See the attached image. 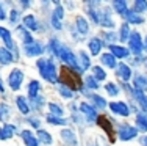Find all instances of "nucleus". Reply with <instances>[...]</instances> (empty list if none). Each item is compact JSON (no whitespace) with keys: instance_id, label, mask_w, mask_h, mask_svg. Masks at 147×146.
<instances>
[{"instance_id":"32","label":"nucleus","mask_w":147,"mask_h":146,"mask_svg":"<svg viewBox=\"0 0 147 146\" xmlns=\"http://www.w3.org/2000/svg\"><path fill=\"white\" fill-rule=\"evenodd\" d=\"M92 72H94V75H96V79H99V80H103V79L107 77V74H105V71H103L102 68H99V66H94Z\"/></svg>"},{"instance_id":"13","label":"nucleus","mask_w":147,"mask_h":146,"mask_svg":"<svg viewBox=\"0 0 147 146\" xmlns=\"http://www.w3.org/2000/svg\"><path fill=\"white\" fill-rule=\"evenodd\" d=\"M110 50H111V54L114 55V57H117V58H125L128 55V50L125 47H121V46H111L110 47Z\"/></svg>"},{"instance_id":"5","label":"nucleus","mask_w":147,"mask_h":146,"mask_svg":"<svg viewBox=\"0 0 147 146\" xmlns=\"http://www.w3.org/2000/svg\"><path fill=\"white\" fill-rule=\"evenodd\" d=\"M136 135H138V129H135V127H131V126H122L121 130H119V138L124 140V141L131 140Z\"/></svg>"},{"instance_id":"2","label":"nucleus","mask_w":147,"mask_h":146,"mask_svg":"<svg viewBox=\"0 0 147 146\" xmlns=\"http://www.w3.org/2000/svg\"><path fill=\"white\" fill-rule=\"evenodd\" d=\"M38 68L41 71V75L49 82H58V75H57V69H55V65L52 63L50 60H39L38 61Z\"/></svg>"},{"instance_id":"19","label":"nucleus","mask_w":147,"mask_h":146,"mask_svg":"<svg viewBox=\"0 0 147 146\" xmlns=\"http://www.w3.org/2000/svg\"><path fill=\"white\" fill-rule=\"evenodd\" d=\"M24 27H27V29H30V30H38V22H36V19H34V16H25L24 17Z\"/></svg>"},{"instance_id":"41","label":"nucleus","mask_w":147,"mask_h":146,"mask_svg":"<svg viewBox=\"0 0 147 146\" xmlns=\"http://www.w3.org/2000/svg\"><path fill=\"white\" fill-rule=\"evenodd\" d=\"M17 17H19V16H17V11H16V10H13V11H11V22H16Z\"/></svg>"},{"instance_id":"46","label":"nucleus","mask_w":147,"mask_h":146,"mask_svg":"<svg viewBox=\"0 0 147 146\" xmlns=\"http://www.w3.org/2000/svg\"><path fill=\"white\" fill-rule=\"evenodd\" d=\"M142 143H144V145H146V146H147V137H146V138H144V140H142Z\"/></svg>"},{"instance_id":"26","label":"nucleus","mask_w":147,"mask_h":146,"mask_svg":"<svg viewBox=\"0 0 147 146\" xmlns=\"http://www.w3.org/2000/svg\"><path fill=\"white\" fill-rule=\"evenodd\" d=\"M135 88L138 90H147V79L144 75H138V77H135Z\"/></svg>"},{"instance_id":"1","label":"nucleus","mask_w":147,"mask_h":146,"mask_svg":"<svg viewBox=\"0 0 147 146\" xmlns=\"http://www.w3.org/2000/svg\"><path fill=\"white\" fill-rule=\"evenodd\" d=\"M52 49H53L55 50V54L58 55L59 58H61L63 61H66V63H67L69 66H71V68H74V69H78V63H77V60H75V57H74V54L71 50H69V49H66L64 46H61V44L58 43L57 39H53L52 41Z\"/></svg>"},{"instance_id":"20","label":"nucleus","mask_w":147,"mask_h":146,"mask_svg":"<svg viewBox=\"0 0 147 146\" xmlns=\"http://www.w3.org/2000/svg\"><path fill=\"white\" fill-rule=\"evenodd\" d=\"M9 115H11V109H9L6 104H0V121H2V123H6Z\"/></svg>"},{"instance_id":"3","label":"nucleus","mask_w":147,"mask_h":146,"mask_svg":"<svg viewBox=\"0 0 147 146\" xmlns=\"http://www.w3.org/2000/svg\"><path fill=\"white\" fill-rule=\"evenodd\" d=\"M61 80L71 90H78L80 85H82V80H80L78 74H75V72H74L72 69H69V68H63L61 69Z\"/></svg>"},{"instance_id":"38","label":"nucleus","mask_w":147,"mask_h":146,"mask_svg":"<svg viewBox=\"0 0 147 146\" xmlns=\"http://www.w3.org/2000/svg\"><path fill=\"white\" fill-rule=\"evenodd\" d=\"M92 99L96 101V105L99 107V109H105V107H107V104H105V99H103V97L94 94V96H92Z\"/></svg>"},{"instance_id":"10","label":"nucleus","mask_w":147,"mask_h":146,"mask_svg":"<svg viewBox=\"0 0 147 146\" xmlns=\"http://www.w3.org/2000/svg\"><path fill=\"white\" fill-rule=\"evenodd\" d=\"M61 138L64 140V143H66V145H69V146H75V145H77V138H75V135H74V132H72V130H69V129L61 130Z\"/></svg>"},{"instance_id":"23","label":"nucleus","mask_w":147,"mask_h":146,"mask_svg":"<svg viewBox=\"0 0 147 146\" xmlns=\"http://www.w3.org/2000/svg\"><path fill=\"white\" fill-rule=\"evenodd\" d=\"M38 93H39V82H36V80L30 82V85H28V96L31 97V99H36Z\"/></svg>"},{"instance_id":"24","label":"nucleus","mask_w":147,"mask_h":146,"mask_svg":"<svg viewBox=\"0 0 147 146\" xmlns=\"http://www.w3.org/2000/svg\"><path fill=\"white\" fill-rule=\"evenodd\" d=\"M89 49H91V54H92V55H97V54H99V52L102 50V43H100V39H97V38L91 39Z\"/></svg>"},{"instance_id":"36","label":"nucleus","mask_w":147,"mask_h":146,"mask_svg":"<svg viewBox=\"0 0 147 146\" xmlns=\"http://www.w3.org/2000/svg\"><path fill=\"white\" fill-rule=\"evenodd\" d=\"M125 16H127V17H128V20H130V22H133V24H141V22H142V17L133 14V13H130V11H128Z\"/></svg>"},{"instance_id":"21","label":"nucleus","mask_w":147,"mask_h":146,"mask_svg":"<svg viewBox=\"0 0 147 146\" xmlns=\"http://www.w3.org/2000/svg\"><path fill=\"white\" fill-rule=\"evenodd\" d=\"M102 63L107 65L108 68H116V57H114L113 54H105L102 55Z\"/></svg>"},{"instance_id":"8","label":"nucleus","mask_w":147,"mask_h":146,"mask_svg":"<svg viewBox=\"0 0 147 146\" xmlns=\"http://www.w3.org/2000/svg\"><path fill=\"white\" fill-rule=\"evenodd\" d=\"M25 54L30 55V57L41 55L42 54V46H41V44H36V43H28L25 46Z\"/></svg>"},{"instance_id":"40","label":"nucleus","mask_w":147,"mask_h":146,"mask_svg":"<svg viewBox=\"0 0 147 146\" xmlns=\"http://www.w3.org/2000/svg\"><path fill=\"white\" fill-rule=\"evenodd\" d=\"M86 83H88L91 88H97V86H99V85H97V82L94 80V77H88V79H86Z\"/></svg>"},{"instance_id":"7","label":"nucleus","mask_w":147,"mask_h":146,"mask_svg":"<svg viewBox=\"0 0 147 146\" xmlns=\"http://www.w3.org/2000/svg\"><path fill=\"white\" fill-rule=\"evenodd\" d=\"M130 49H131V52L133 54H141V50H142V43H141V36H139V33L136 32V33H131V36H130Z\"/></svg>"},{"instance_id":"12","label":"nucleus","mask_w":147,"mask_h":146,"mask_svg":"<svg viewBox=\"0 0 147 146\" xmlns=\"http://www.w3.org/2000/svg\"><path fill=\"white\" fill-rule=\"evenodd\" d=\"M16 127L14 126H5L0 129V140H9V138L14 135Z\"/></svg>"},{"instance_id":"33","label":"nucleus","mask_w":147,"mask_h":146,"mask_svg":"<svg viewBox=\"0 0 147 146\" xmlns=\"http://www.w3.org/2000/svg\"><path fill=\"white\" fill-rule=\"evenodd\" d=\"M135 10L136 11H146L147 10V2L146 0H136L135 2Z\"/></svg>"},{"instance_id":"31","label":"nucleus","mask_w":147,"mask_h":146,"mask_svg":"<svg viewBox=\"0 0 147 146\" xmlns=\"http://www.w3.org/2000/svg\"><path fill=\"white\" fill-rule=\"evenodd\" d=\"M49 110H50L52 115H55V116H61V115H63V109H61V107H58L57 104H53V102L49 104Z\"/></svg>"},{"instance_id":"22","label":"nucleus","mask_w":147,"mask_h":146,"mask_svg":"<svg viewBox=\"0 0 147 146\" xmlns=\"http://www.w3.org/2000/svg\"><path fill=\"white\" fill-rule=\"evenodd\" d=\"M16 102H17V107H19V110L22 112L24 115H27L30 112V109H28V104H27V99L24 96H19L16 99Z\"/></svg>"},{"instance_id":"29","label":"nucleus","mask_w":147,"mask_h":146,"mask_svg":"<svg viewBox=\"0 0 147 146\" xmlns=\"http://www.w3.org/2000/svg\"><path fill=\"white\" fill-rule=\"evenodd\" d=\"M77 27H78V32L80 33H88V22H86L85 19H83L82 16L77 17Z\"/></svg>"},{"instance_id":"14","label":"nucleus","mask_w":147,"mask_h":146,"mask_svg":"<svg viewBox=\"0 0 147 146\" xmlns=\"http://www.w3.org/2000/svg\"><path fill=\"white\" fill-rule=\"evenodd\" d=\"M135 97L138 99V102H139V105L142 107V110H146V112H147V96L144 94V91L136 88L135 90Z\"/></svg>"},{"instance_id":"6","label":"nucleus","mask_w":147,"mask_h":146,"mask_svg":"<svg viewBox=\"0 0 147 146\" xmlns=\"http://www.w3.org/2000/svg\"><path fill=\"white\" fill-rule=\"evenodd\" d=\"M110 109H111V112H114L116 115H119V116H128V115H130V110H128V107L125 102H111Z\"/></svg>"},{"instance_id":"25","label":"nucleus","mask_w":147,"mask_h":146,"mask_svg":"<svg viewBox=\"0 0 147 146\" xmlns=\"http://www.w3.org/2000/svg\"><path fill=\"white\" fill-rule=\"evenodd\" d=\"M80 110H82V112L85 113V115H88L89 120H94V118L97 116L96 110H94L91 105H88V104H82V105H80Z\"/></svg>"},{"instance_id":"44","label":"nucleus","mask_w":147,"mask_h":146,"mask_svg":"<svg viewBox=\"0 0 147 146\" xmlns=\"http://www.w3.org/2000/svg\"><path fill=\"white\" fill-rule=\"evenodd\" d=\"M22 5H24V8H27L28 6V0H22Z\"/></svg>"},{"instance_id":"11","label":"nucleus","mask_w":147,"mask_h":146,"mask_svg":"<svg viewBox=\"0 0 147 146\" xmlns=\"http://www.w3.org/2000/svg\"><path fill=\"white\" fill-rule=\"evenodd\" d=\"M59 19H63V8L61 6H57L53 11V16H52V24H53V27L57 30L61 29V22H59Z\"/></svg>"},{"instance_id":"9","label":"nucleus","mask_w":147,"mask_h":146,"mask_svg":"<svg viewBox=\"0 0 147 146\" xmlns=\"http://www.w3.org/2000/svg\"><path fill=\"white\" fill-rule=\"evenodd\" d=\"M97 123H99V126H100V127H103V130L107 132L108 135H110L111 143H113V141H114V138H113V127H111V123L108 121V118H105V116H99Z\"/></svg>"},{"instance_id":"43","label":"nucleus","mask_w":147,"mask_h":146,"mask_svg":"<svg viewBox=\"0 0 147 146\" xmlns=\"http://www.w3.org/2000/svg\"><path fill=\"white\" fill-rule=\"evenodd\" d=\"M0 19H5V11H3L2 5H0Z\"/></svg>"},{"instance_id":"39","label":"nucleus","mask_w":147,"mask_h":146,"mask_svg":"<svg viewBox=\"0 0 147 146\" xmlns=\"http://www.w3.org/2000/svg\"><path fill=\"white\" fill-rule=\"evenodd\" d=\"M121 39L122 41L128 39V25H127V24H124L122 29H121Z\"/></svg>"},{"instance_id":"28","label":"nucleus","mask_w":147,"mask_h":146,"mask_svg":"<svg viewBox=\"0 0 147 146\" xmlns=\"http://www.w3.org/2000/svg\"><path fill=\"white\" fill-rule=\"evenodd\" d=\"M38 140H41L42 143L45 145H50L52 143V135L49 134V132H45V130H38Z\"/></svg>"},{"instance_id":"15","label":"nucleus","mask_w":147,"mask_h":146,"mask_svg":"<svg viewBox=\"0 0 147 146\" xmlns=\"http://www.w3.org/2000/svg\"><path fill=\"white\" fill-rule=\"evenodd\" d=\"M117 75L122 79V80H128L130 79V75H131V72H130V68H128L127 65H119V68H117Z\"/></svg>"},{"instance_id":"45","label":"nucleus","mask_w":147,"mask_h":146,"mask_svg":"<svg viewBox=\"0 0 147 146\" xmlns=\"http://www.w3.org/2000/svg\"><path fill=\"white\" fill-rule=\"evenodd\" d=\"M5 90H3V85H2V82H0V93H3Z\"/></svg>"},{"instance_id":"42","label":"nucleus","mask_w":147,"mask_h":146,"mask_svg":"<svg viewBox=\"0 0 147 146\" xmlns=\"http://www.w3.org/2000/svg\"><path fill=\"white\" fill-rule=\"evenodd\" d=\"M30 123L33 124L34 127H39V121H36V120H30Z\"/></svg>"},{"instance_id":"30","label":"nucleus","mask_w":147,"mask_h":146,"mask_svg":"<svg viewBox=\"0 0 147 146\" xmlns=\"http://www.w3.org/2000/svg\"><path fill=\"white\" fill-rule=\"evenodd\" d=\"M47 121L49 123H52V124H57V126H66L67 124V121L66 120H63V118H55V115H49L47 116Z\"/></svg>"},{"instance_id":"34","label":"nucleus","mask_w":147,"mask_h":146,"mask_svg":"<svg viewBox=\"0 0 147 146\" xmlns=\"http://www.w3.org/2000/svg\"><path fill=\"white\" fill-rule=\"evenodd\" d=\"M80 63H82V68L83 69H88L89 68V58L86 57L83 52H80Z\"/></svg>"},{"instance_id":"27","label":"nucleus","mask_w":147,"mask_h":146,"mask_svg":"<svg viewBox=\"0 0 147 146\" xmlns=\"http://www.w3.org/2000/svg\"><path fill=\"white\" fill-rule=\"evenodd\" d=\"M0 36L3 38V41L6 43V46H8L9 49L13 47V39H11V35H9V32L6 29H3V27H0Z\"/></svg>"},{"instance_id":"17","label":"nucleus","mask_w":147,"mask_h":146,"mask_svg":"<svg viewBox=\"0 0 147 146\" xmlns=\"http://www.w3.org/2000/svg\"><path fill=\"white\" fill-rule=\"evenodd\" d=\"M22 138H24V141H25L27 146H38V140L33 137V134H31L30 130H24Z\"/></svg>"},{"instance_id":"16","label":"nucleus","mask_w":147,"mask_h":146,"mask_svg":"<svg viewBox=\"0 0 147 146\" xmlns=\"http://www.w3.org/2000/svg\"><path fill=\"white\" fill-rule=\"evenodd\" d=\"M13 61V55L9 50H6V49L0 47V63L2 65H9Z\"/></svg>"},{"instance_id":"37","label":"nucleus","mask_w":147,"mask_h":146,"mask_svg":"<svg viewBox=\"0 0 147 146\" xmlns=\"http://www.w3.org/2000/svg\"><path fill=\"white\" fill-rule=\"evenodd\" d=\"M59 94L64 96V97H72L74 93L71 91V88H69V86H59Z\"/></svg>"},{"instance_id":"18","label":"nucleus","mask_w":147,"mask_h":146,"mask_svg":"<svg viewBox=\"0 0 147 146\" xmlns=\"http://www.w3.org/2000/svg\"><path fill=\"white\" fill-rule=\"evenodd\" d=\"M136 127H138V130L141 132H147V116L146 115H138L136 116Z\"/></svg>"},{"instance_id":"35","label":"nucleus","mask_w":147,"mask_h":146,"mask_svg":"<svg viewBox=\"0 0 147 146\" xmlns=\"http://www.w3.org/2000/svg\"><path fill=\"white\" fill-rule=\"evenodd\" d=\"M105 88H107V91L110 93L111 96H117V94H119V90H117V86L114 85V83H108Z\"/></svg>"},{"instance_id":"4","label":"nucleus","mask_w":147,"mask_h":146,"mask_svg":"<svg viewBox=\"0 0 147 146\" xmlns=\"http://www.w3.org/2000/svg\"><path fill=\"white\" fill-rule=\"evenodd\" d=\"M9 86H11V90H19L20 88V83L24 80V74L19 71V69H13L11 74H9Z\"/></svg>"},{"instance_id":"47","label":"nucleus","mask_w":147,"mask_h":146,"mask_svg":"<svg viewBox=\"0 0 147 146\" xmlns=\"http://www.w3.org/2000/svg\"><path fill=\"white\" fill-rule=\"evenodd\" d=\"M146 49H147V38H146Z\"/></svg>"}]
</instances>
